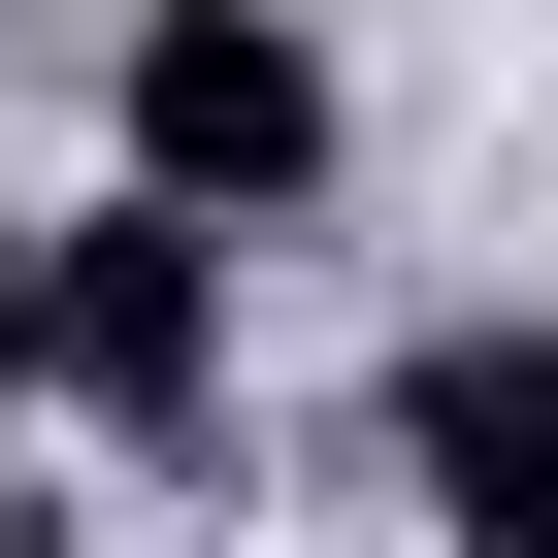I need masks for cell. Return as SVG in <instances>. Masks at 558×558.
<instances>
[{"mask_svg":"<svg viewBox=\"0 0 558 558\" xmlns=\"http://www.w3.org/2000/svg\"><path fill=\"white\" fill-rule=\"evenodd\" d=\"M34 395L132 460H230V230L197 197H66L34 230Z\"/></svg>","mask_w":558,"mask_h":558,"instance_id":"6da1fadb","label":"cell"},{"mask_svg":"<svg viewBox=\"0 0 558 558\" xmlns=\"http://www.w3.org/2000/svg\"><path fill=\"white\" fill-rule=\"evenodd\" d=\"M132 197H197V230L329 197V34L296 0H132Z\"/></svg>","mask_w":558,"mask_h":558,"instance_id":"7a4b0ae2","label":"cell"},{"mask_svg":"<svg viewBox=\"0 0 558 558\" xmlns=\"http://www.w3.org/2000/svg\"><path fill=\"white\" fill-rule=\"evenodd\" d=\"M395 493L460 558H558V329H427L395 362Z\"/></svg>","mask_w":558,"mask_h":558,"instance_id":"3957f363","label":"cell"},{"mask_svg":"<svg viewBox=\"0 0 558 558\" xmlns=\"http://www.w3.org/2000/svg\"><path fill=\"white\" fill-rule=\"evenodd\" d=\"M0 395H34V197H0Z\"/></svg>","mask_w":558,"mask_h":558,"instance_id":"277c9868","label":"cell"},{"mask_svg":"<svg viewBox=\"0 0 558 558\" xmlns=\"http://www.w3.org/2000/svg\"><path fill=\"white\" fill-rule=\"evenodd\" d=\"M0 558H66V525H0Z\"/></svg>","mask_w":558,"mask_h":558,"instance_id":"5b68a950","label":"cell"}]
</instances>
